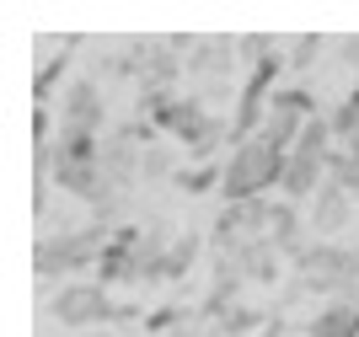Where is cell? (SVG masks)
I'll use <instances>...</instances> for the list:
<instances>
[{
  "label": "cell",
  "instance_id": "cell-12",
  "mask_svg": "<svg viewBox=\"0 0 359 337\" xmlns=\"http://www.w3.org/2000/svg\"><path fill=\"white\" fill-rule=\"evenodd\" d=\"M316 48H322V38H300V43H295V64H300V70L311 64V54H316Z\"/></svg>",
  "mask_w": 359,
  "mask_h": 337
},
{
  "label": "cell",
  "instance_id": "cell-13",
  "mask_svg": "<svg viewBox=\"0 0 359 337\" xmlns=\"http://www.w3.org/2000/svg\"><path fill=\"white\" fill-rule=\"evenodd\" d=\"M344 150H348V156H359V134H354V139H348V145H344Z\"/></svg>",
  "mask_w": 359,
  "mask_h": 337
},
{
  "label": "cell",
  "instance_id": "cell-9",
  "mask_svg": "<svg viewBox=\"0 0 359 337\" xmlns=\"http://www.w3.org/2000/svg\"><path fill=\"white\" fill-rule=\"evenodd\" d=\"M327 177H332V182H338V188L348 193V198H359V156H348V150H332Z\"/></svg>",
  "mask_w": 359,
  "mask_h": 337
},
{
  "label": "cell",
  "instance_id": "cell-8",
  "mask_svg": "<svg viewBox=\"0 0 359 337\" xmlns=\"http://www.w3.org/2000/svg\"><path fill=\"white\" fill-rule=\"evenodd\" d=\"M327 123H332V139H344V145L359 134V86L338 102V113H327Z\"/></svg>",
  "mask_w": 359,
  "mask_h": 337
},
{
  "label": "cell",
  "instance_id": "cell-2",
  "mask_svg": "<svg viewBox=\"0 0 359 337\" xmlns=\"http://www.w3.org/2000/svg\"><path fill=\"white\" fill-rule=\"evenodd\" d=\"M102 252H107V225H81L65 235H43L32 252V268H38V279H70L81 268L102 263Z\"/></svg>",
  "mask_w": 359,
  "mask_h": 337
},
{
  "label": "cell",
  "instance_id": "cell-14",
  "mask_svg": "<svg viewBox=\"0 0 359 337\" xmlns=\"http://www.w3.org/2000/svg\"><path fill=\"white\" fill-rule=\"evenodd\" d=\"M86 337H113V332H86Z\"/></svg>",
  "mask_w": 359,
  "mask_h": 337
},
{
  "label": "cell",
  "instance_id": "cell-5",
  "mask_svg": "<svg viewBox=\"0 0 359 337\" xmlns=\"http://www.w3.org/2000/svg\"><path fill=\"white\" fill-rule=\"evenodd\" d=\"M348 214H354V198H348V193L327 177V188L311 198V231L316 235H338L348 225Z\"/></svg>",
  "mask_w": 359,
  "mask_h": 337
},
{
  "label": "cell",
  "instance_id": "cell-7",
  "mask_svg": "<svg viewBox=\"0 0 359 337\" xmlns=\"http://www.w3.org/2000/svg\"><path fill=\"white\" fill-rule=\"evenodd\" d=\"M311 337H359V310L344 305V300H332L311 316Z\"/></svg>",
  "mask_w": 359,
  "mask_h": 337
},
{
  "label": "cell",
  "instance_id": "cell-4",
  "mask_svg": "<svg viewBox=\"0 0 359 337\" xmlns=\"http://www.w3.org/2000/svg\"><path fill=\"white\" fill-rule=\"evenodd\" d=\"M107 123V102H102V86L97 81H70L60 97V123L54 129H70V134H102Z\"/></svg>",
  "mask_w": 359,
  "mask_h": 337
},
{
  "label": "cell",
  "instance_id": "cell-3",
  "mask_svg": "<svg viewBox=\"0 0 359 337\" xmlns=\"http://www.w3.org/2000/svg\"><path fill=\"white\" fill-rule=\"evenodd\" d=\"M48 316L60 326H70V332H81V326L113 322L118 310H113V294L102 284H60V289L48 294Z\"/></svg>",
  "mask_w": 359,
  "mask_h": 337
},
{
  "label": "cell",
  "instance_id": "cell-11",
  "mask_svg": "<svg viewBox=\"0 0 359 337\" xmlns=\"http://www.w3.org/2000/svg\"><path fill=\"white\" fill-rule=\"evenodd\" d=\"M140 172H145V177H166V172H172V161H166L161 150H145V166H140Z\"/></svg>",
  "mask_w": 359,
  "mask_h": 337
},
{
  "label": "cell",
  "instance_id": "cell-1",
  "mask_svg": "<svg viewBox=\"0 0 359 337\" xmlns=\"http://www.w3.org/2000/svg\"><path fill=\"white\" fill-rule=\"evenodd\" d=\"M285 161H290V150L257 129L252 139H241V145L225 156V166H220V198H225V204H252L257 193H269V188L285 182Z\"/></svg>",
  "mask_w": 359,
  "mask_h": 337
},
{
  "label": "cell",
  "instance_id": "cell-10",
  "mask_svg": "<svg viewBox=\"0 0 359 337\" xmlns=\"http://www.w3.org/2000/svg\"><path fill=\"white\" fill-rule=\"evenodd\" d=\"M194 247H198V235H182L177 247H172V257H166V273H182V268H188V257H194Z\"/></svg>",
  "mask_w": 359,
  "mask_h": 337
},
{
  "label": "cell",
  "instance_id": "cell-6",
  "mask_svg": "<svg viewBox=\"0 0 359 337\" xmlns=\"http://www.w3.org/2000/svg\"><path fill=\"white\" fill-rule=\"evenodd\" d=\"M177 54H182L177 43H161V48L145 43V48H140V75H145V86L156 91V97H161V91L182 75V59H177Z\"/></svg>",
  "mask_w": 359,
  "mask_h": 337
}]
</instances>
